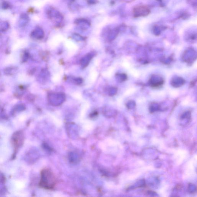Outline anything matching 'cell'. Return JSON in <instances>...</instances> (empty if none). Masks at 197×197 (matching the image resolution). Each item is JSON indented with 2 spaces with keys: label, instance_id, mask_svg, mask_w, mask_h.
Wrapping results in <instances>:
<instances>
[{
  "label": "cell",
  "instance_id": "obj_8",
  "mask_svg": "<svg viewBox=\"0 0 197 197\" xmlns=\"http://www.w3.org/2000/svg\"><path fill=\"white\" fill-rule=\"evenodd\" d=\"M73 38L74 39L77 41H82L84 39L83 37H82L79 34H74Z\"/></svg>",
  "mask_w": 197,
  "mask_h": 197
},
{
  "label": "cell",
  "instance_id": "obj_10",
  "mask_svg": "<svg viewBox=\"0 0 197 197\" xmlns=\"http://www.w3.org/2000/svg\"><path fill=\"white\" fill-rule=\"evenodd\" d=\"M88 2L90 4H94L96 3V1L95 0H89Z\"/></svg>",
  "mask_w": 197,
  "mask_h": 197
},
{
  "label": "cell",
  "instance_id": "obj_9",
  "mask_svg": "<svg viewBox=\"0 0 197 197\" xmlns=\"http://www.w3.org/2000/svg\"><path fill=\"white\" fill-rule=\"evenodd\" d=\"M74 82L76 84H80L82 83L83 80L81 78H77L75 79H74Z\"/></svg>",
  "mask_w": 197,
  "mask_h": 197
},
{
  "label": "cell",
  "instance_id": "obj_2",
  "mask_svg": "<svg viewBox=\"0 0 197 197\" xmlns=\"http://www.w3.org/2000/svg\"><path fill=\"white\" fill-rule=\"evenodd\" d=\"M48 98L51 104L57 106L64 103L65 100V96L64 93L61 92L51 93L49 95Z\"/></svg>",
  "mask_w": 197,
  "mask_h": 197
},
{
  "label": "cell",
  "instance_id": "obj_4",
  "mask_svg": "<svg viewBox=\"0 0 197 197\" xmlns=\"http://www.w3.org/2000/svg\"><path fill=\"white\" fill-rule=\"evenodd\" d=\"M76 24L80 27L81 29H86L90 26V24L88 20L84 19H79L76 20Z\"/></svg>",
  "mask_w": 197,
  "mask_h": 197
},
{
  "label": "cell",
  "instance_id": "obj_5",
  "mask_svg": "<svg viewBox=\"0 0 197 197\" xmlns=\"http://www.w3.org/2000/svg\"><path fill=\"white\" fill-rule=\"evenodd\" d=\"M93 57V54L90 53V54H87V55L83 57L80 61L81 66L84 68L87 66Z\"/></svg>",
  "mask_w": 197,
  "mask_h": 197
},
{
  "label": "cell",
  "instance_id": "obj_3",
  "mask_svg": "<svg viewBox=\"0 0 197 197\" xmlns=\"http://www.w3.org/2000/svg\"><path fill=\"white\" fill-rule=\"evenodd\" d=\"M47 14L49 19L57 24H60L63 17L58 11L53 8H50L47 10Z\"/></svg>",
  "mask_w": 197,
  "mask_h": 197
},
{
  "label": "cell",
  "instance_id": "obj_7",
  "mask_svg": "<svg viewBox=\"0 0 197 197\" xmlns=\"http://www.w3.org/2000/svg\"><path fill=\"white\" fill-rule=\"evenodd\" d=\"M29 21V18L26 14H23L21 16L20 20L19 21V25L21 26H24Z\"/></svg>",
  "mask_w": 197,
  "mask_h": 197
},
{
  "label": "cell",
  "instance_id": "obj_11",
  "mask_svg": "<svg viewBox=\"0 0 197 197\" xmlns=\"http://www.w3.org/2000/svg\"><path fill=\"white\" fill-rule=\"evenodd\" d=\"M9 5L7 3H4V4L3 6V7L4 8V9H7V8L8 7Z\"/></svg>",
  "mask_w": 197,
  "mask_h": 197
},
{
  "label": "cell",
  "instance_id": "obj_1",
  "mask_svg": "<svg viewBox=\"0 0 197 197\" xmlns=\"http://www.w3.org/2000/svg\"><path fill=\"white\" fill-rule=\"evenodd\" d=\"M41 185L46 188H52L55 184V179L52 173L48 170H45L42 173Z\"/></svg>",
  "mask_w": 197,
  "mask_h": 197
},
{
  "label": "cell",
  "instance_id": "obj_6",
  "mask_svg": "<svg viewBox=\"0 0 197 197\" xmlns=\"http://www.w3.org/2000/svg\"><path fill=\"white\" fill-rule=\"evenodd\" d=\"M32 36L34 38L38 39H41L43 38L44 36V32L42 29L40 28H37L35 29L32 32Z\"/></svg>",
  "mask_w": 197,
  "mask_h": 197
}]
</instances>
